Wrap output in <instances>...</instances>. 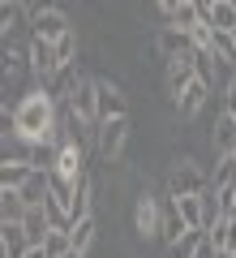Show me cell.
<instances>
[{
	"label": "cell",
	"mask_w": 236,
	"mask_h": 258,
	"mask_svg": "<svg viewBox=\"0 0 236 258\" xmlns=\"http://www.w3.org/2000/svg\"><path fill=\"white\" fill-rule=\"evenodd\" d=\"M30 176H35V168H30L26 159H5V164H0V189H22Z\"/></svg>",
	"instance_id": "obj_16"
},
{
	"label": "cell",
	"mask_w": 236,
	"mask_h": 258,
	"mask_svg": "<svg viewBox=\"0 0 236 258\" xmlns=\"http://www.w3.org/2000/svg\"><path fill=\"white\" fill-rule=\"evenodd\" d=\"M26 198H22L18 189H0V224H22L26 220Z\"/></svg>",
	"instance_id": "obj_20"
},
{
	"label": "cell",
	"mask_w": 236,
	"mask_h": 258,
	"mask_svg": "<svg viewBox=\"0 0 236 258\" xmlns=\"http://www.w3.org/2000/svg\"><path fill=\"white\" fill-rule=\"evenodd\" d=\"M125 142H129V116L125 120H108V125H95V151H99L103 164H116L125 155Z\"/></svg>",
	"instance_id": "obj_3"
},
{
	"label": "cell",
	"mask_w": 236,
	"mask_h": 258,
	"mask_svg": "<svg viewBox=\"0 0 236 258\" xmlns=\"http://www.w3.org/2000/svg\"><path fill=\"white\" fill-rule=\"evenodd\" d=\"M159 52H164V56H168V64H172V60H189L198 47H193V39L185 35V30L164 26V30H159Z\"/></svg>",
	"instance_id": "obj_11"
},
{
	"label": "cell",
	"mask_w": 236,
	"mask_h": 258,
	"mask_svg": "<svg viewBox=\"0 0 236 258\" xmlns=\"http://www.w3.org/2000/svg\"><path fill=\"white\" fill-rule=\"evenodd\" d=\"M26 56H30V69H35V78H39L43 86H47V82H52V78L64 69V64H60V56H56V43H47V39H35V35H30Z\"/></svg>",
	"instance_id": "obj_6"
},
{
	"label": "cell",
	"mask_w": 236,
	"mask_h": 258,
	"mask_svg": "<svg viewBox=\"0 0 236 258\" xmlns=\"http://www.w3.org/2000/svg\"><path fill=\"white\" fill-rule=\"evenodd\" d=\"M133 228L142 232V237H159V232H164V198L142 194L133 203Z\"/></svg>",
	"instance_id": "obj_8"
},
{
	"label": "cell",
	"mask_w": 236,
	"mask_h": 258,
	"mask_svg": "<svg viewBox=\"0 0 236 258\" xmlns=\"http://www.w3.org/2000/svg\"><path fill=\"white\" fill-rule=\"evenodd\" d=\"M202 5V22L219 35H236V0H198Z\"/></svg>",
	"instance_id": "obj_9"
},
{
	"label": "cell",
	"mask_w": 236,
	"mask_h": 258,
	"mask_svg": "<svg viewBox=\"0 0 236 258\" xmlns=\"http://www.w3.org/2000/svg\"><path fill=\"white\" fill-rule=\"evenodd\" d=\"M193 258H219V249H215V245H210V237H206V241H202V249H198V254H193Z\"/></svg>",
	"instance_id": "obj_30"
},
{
	"label": "cell",
	"mask_w": 236,
	"mask_h": 258,
	"mask_svg": "<svg viewBox=\"0 0 236 258\" xmlns=\"http://www.w3.org/2000/svg\"><path fill=\"white\" fill-rule=\"evenodd\" d=\"M26 258H47V254H43V249H30V254H26Z\"/></svg>",
	"instance_id": "obj_31"
},
{
	"label": "cell",
	"mask_w": 236,
	"mask_h": 258,
	"mask_svg": "<svg viewBox=\"0 0 236 258\" xmlns=\"http://www.w3.org/2000/svg\"><path fill=\"white\" fill-rule=\"evenodd\" d=\"M210 189H236V155H232V159H215Z\"/></svg>",
	"instance_id": "obj_24"
},
{
	"label": "cell",
	"mask_w": 236,
	"mask_h": 258,
	"mask_svg": "<svg viewBox=\"0 0 236 258\" xmlns=\"http://www.w3.org/2000/svg\"><path fill=\"white\" fill-rule=\"evenodd\" d=\"M69 241H73V249H77V254H86V249L95 245V220L73 224V228H69Z\"/></svg>",
	"instance_id": "obj_26"
},
{
	"label": "cell",
	"mask_w": 236,
	"mask_h": 258,
	"mask_svg": "<svg viewBox=\"0 0 236 258\" xmlns=\"http://www.w3.org/2000/svg\"><path fill=\"white\" fill-rule=\"evenodd\" d=\"M30 30H35V39L60 43V39L69 35V18H64L60 9H52V5H30Z\"/></svg>",
	"instance_id": "obj_4"
},
{
	"label": "cell",
	"mask_w": 236,
	"mask_h": 258,
	"mask_svg": "<svg viewBox=\"0 0 236 258\" xmlns=\"http://www.w3.org/2000/svg\"><path fill=\"white\" fill-rule=\"evenodd\" d=\"M206 95H210V86H206V82H193L189 91L176 99V112H181V116H198V112L206 108Z\"/></svg>",
	"instance_id": "obj_21"
},
{
	"label": "cell",
	"mask_w": 236,
	"mask_h": 258,
	"mask_svg": "<svg viewBox=\"0 0 236 258\" xmlns=\"http://www.w3.org/2000/svg\"><path fill=\"white\" fill-rule=\"evenodd\" d=\"M210 189V176L202 172L193 159H181V164L168 172V198H202Z\"/></svg>",
	"instance_id": "obj_2"
},
{
	"label": "cell",
	"mask_w": 236,
	"mask_h": 258,
	"mask_svg": "<svg viewBox=\"0 0 236 258\" xmlns=\"http://www.w3.org/2000/svg\"><path fill=\"white\" fill-rule=\"evenodd\" d=\"M223 112H227V116H236V82L227 86V95H223Z\"/></svg>",
	"instance_id": "obj_29"
},
{
	"label": "cell",
	"mask_w": 236,
	"mask_h": 258,
	"mask_svg": "<svg viewBox=\"0 0 236 258\" xmlns=\"http://www.w3.org/2000/svg\"><path fill=\"white\" fill-rule=\"evenodd\" d=\"M185 232H189V224L181 220V207H176V198H164V232H159V237L172 245V241H181Z\"/></svg>",
	"instance_id": "obj_19"
},
{
	"label": "cell",
	"mask_w": 236,
	"mask_h": 258,
	"mask_svg": "<svg viewBox=\"0 0 236 258\" xmlns=\"http://www.w3.org/2000/svg\"><path fill=\"white\" fill-rule=\"evenodd\" d=\"M125 116H129V103H125V95H120V86L99 82V125H108V120H125Z\"/></svg>",
	"instance_id": "obj_12"
},
{
	"label": "cell",
	"mask_w": 236,
	"mask_h": 258,
	"mask_svg": "<svg viewBox=\"0 0 236 258\" xmlns=\"http://www.w3.org/2000/svg\"><path fill=\"white\" fill-rule=\"evenodd\" d=\"M206 237H210V245H215L219 254H236V220H219Z\"/></svg>",
	"instance_id": "obj_22"
},
{
	"label": "cell",
	"mask_w": 236,
	"mask_h": 258,
	"mask_svg": "<svg viewBox=\"0 0 236 258\" xmlns=\"http://www.w3.org/2000/svg\"><path fill=\"white\" fill-rule=\"evenodd\" d=\"M210 151H215V159H232L236 155V116L219 112L215 129H210Z\"/></svg>",
	"instance_id": "obj_10"
},
{
	"label": "cell",
	"mask_w": 236,
	"mask_h": 258,
	"mask_svg": "<svg viewBox=\"0 0 236 258\" xmlns=\"http://www.w3.org/2000/svg\"><path fill=\"white\" fill-rule=\"evenodd\" d=\"M69 220L73 224H82V220H91V176H82V181L73 185V198H69Z\"/></svg>",
	"instance_id": "obj_17"
},
{
	"label": "cell",
	"mask_w": 236,
	"mask_h": 258,
	"mask_svg": "<svg viewBox=\"0 0 236 258\" xmlns=\"http://www.w3.org/2000/svg\"><path fill=\"white\" fill-rule=\"evenodd\" d=\"M193 82H198V69H193V56H189V60H172V64H168V95H172V99H181V95L189 91Z\"/></svg>",
	"instance_id": "obj_13"
},
{
	"label": "cell",
	"mask_w": 236,
	"mask_h": 258,
	"mask_svg": "<svg viewBox=\"0 0 236 258\" xmlns=\"http://www.w3.org/2000/svg\"><path fill=\"white\" fill-rule=\"evenodd\" d=\"M18 194L26 198V207H43L47 198H52V172H35V176H30V181L22 185Z\"/></svg>",
	"instance_id": "obj_18"
},
{
	"label": "cell",
	"mask_w": 236,
	"mask_h": 258,
	"mask_svg": "<svg viewBox=\"0 0 236 258\" xmlns=\"http://www.w3.org/2000/svg\"><path fill=\"white\" fill-rule=\"evenodd\" d=\"M22 228H26V237H30V245H35V249H43V241L56 232L43 207H30V211H26V220H22Z\"/></svg>",
	"instance_id": "obj_15"
},
{
	"label": "cell",
	"mask_w": 236,
	"mask_h": 258,
	"mask_svg": "<svg viewBox=\"0 0 236 258\" xmlns=\"http://www.w3.org/2000/svg\"><path fill=\"white\" fill-rule=\"evenodd\" d=\"M64 258H86V254H77V249H73V254H64Z\"/></svg>",
	"instance_id": "obj_32"
},
{
	"label": "cell",
	"mask_w": 236,
	"mask_h": 258,
	"mask_svg": "<svg viewBox=\"0 0 236 258\" xmlns=\"http://www.w3.org/2000/svg\"><path fill=\"white\" fill-rule=\"evenodd\" d=\"M202 241H206V228H193V232H185L181 241H172L168 245V258H193L202 249Z\"/></svg>",
	"instance_id": "obj_23"
},
{
	"label": "cell",
	"mask_w": 236,
	"mask_h": 258,
	"mask_svg": "<svg viewBox=\"0 0 236 258\" xmlns=\"http://www.w3.org/2000/svg\"><path fill=\"white\" fill-rule=\"evenodd\" d=\"M219 258H236V254H219Z\"/></svg>",
	"instance_id": "obj_33"
},
{
	"label": "cell",
	"mask_w": 236,
	"mask_h": 258,
	"mask_svg": "<svg viewBox=\"0 0 236 258\" xmlns=\"http://www.w3.org/2000/svg\"><path fill=\"white\" fill-rule=\"evenodd\" d=\"M56 56H60V64H77V60H73V56H77V35H73V30L56 43Z\"/></svg>",
	"instance_id": "obj_28"
},
{
	"label": "cell",
	"mask_w": 236,
	"mask_h": 258,
	"mask_svg": "<svg viewBox=\"0 0 236 258\" xmlns=\"http://www.w3.org/2000/svg\"><path fill=\"white\" fill-rule=\"evenodd\" d=\"M69 108L82 125H99V78H82L77 91L69 95Z\"/></svg>",
	"instance_id": "obj_5"
},
{
	"label": "cell",
	"mask_w": 236,
	"mask_h": 258,
	"mask_svg": "<svg viewBox=\"0 0 236 258\" xmlns=\"http://www.w3.org/2000/svg\"><path fill=\"white\" fill-rule=\"evenodd\" d=\"M0 249H5V258H26L35 245H30L22 224H0Z\"/></svg>",
	"instance_id": "obj_14"
},
{
	"label": "cell",
	"mask_w": 236,
	"mask_h": 258,
	"mask_svg": "<svg viewBox=\"0 0 236 258\" xmlns=\"http://www.w3.org/2000/svg\"><path fill=\"white\" fill-rule=\"evenodd\" d=\"M154 9H159V18H164L168 26H176V30H193L202 22V5L198 0H159Z\"/></svg>",
	"instance_id": "obj_7"
},
{
	"label": "cell",
	"mask_w": 236,
	"mask_h": 258,
	"mask_svg": "<svg viewBox=\"0 0 236 258\" xmlns=\"http://www.w3.org/2000/svg\"><path fill=\"white\" fill-rule=\"evenodd\" d=\"M13 134H18L26 147H47V142H60V108L47 91H30L18 99L9 116Z\"/></svg>",
	"instance_id": "obj_1"
},
{
	"label": "cell",
	"mask_w": 236,
	"mask_h": 258,
	"mask_svg": "<svg viewBox=\"0 0 236 258\" xmlns=\"http://www.w3.org/2000/svg\"><path fill=\"white\" fill-rule=\"evenodd\" d=\"M43 254H47V258H64V254H73V241H69V232H52V237L43 241Z\"/></svg>",
	"instance_id": "obj_27"
},
{
	"label": "cell",
	"mask_w": 236,
	"mask_h": 258,
	"mask_svg": "<svg viewBox=\"0 0 236 258\" xmlns=\"http://www.w3.org/2000/svg\"><path fill=\"white\" fill-rule=\"evenodd\" d=\"M176 207H181V220L193 228H206V215H202V198H176Z\"/></svg>",
	"instance_id": "obj_25"
}]
</instances>
